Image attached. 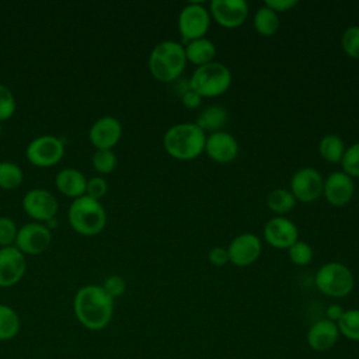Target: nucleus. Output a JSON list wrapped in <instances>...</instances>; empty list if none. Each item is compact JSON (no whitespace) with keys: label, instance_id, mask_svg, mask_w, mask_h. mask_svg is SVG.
Segmentation results:
<instances>
[{"label":"nucleus","instance_id":"f257e3e1","mask_svg":"<svg viewBox=\"0 0 359 359\" xmlns=\"http://www.w3.org/2000/svg\"><path fill=\"white\" fill-rule=\"evenodd\" d=\"M77 321L90 331H101L109 325L114 316V299L101 285L81 286L73 299Z\"/></svg>","mask_w":359,"mask_h":359},{"label":"nucleus","instance_id":"f03ea898","mask_svg":"<svg viewBox=\"0 0 359 359\" xmlns=\"http://www.w3.org/2000/svg\"><path fill=\"white\" fill-rule=\"evenodd\" d=\"M206 133L195 122H181L170 126L163 136L168 156L180 161H191L205 151Z\"/></svg>","mask_w":359,"mask_h":359},{"label":"nucleus","instance_id":"7ed1b4c3","mask_svg":"<svg viewBox=\"0 0 359 359\" xmlns=\"http://www.w3.org/2000/svg\"><path fill=\"white\" fill-rule=\"evenodd\" d=\"M187 63L184 45L171 39L158 42L149 55V70L161 83H175Z\"/></svg>","mask_w":359,"mask_h":359},{"label":"nucleus","instance_id":"20e7f679","mask_svg":"<svg viewBox=\"0 0 359 359\" xmlns=\"http://www.w3.org/2000/svg\"><path fill=\"white\" fill-rule=\"evenodd\" d=\"M69 223L81 236H97L107 223V213L100 201L87 195L73 199L69 208Z\"/></svg>","mask_w":359,"mask_h":359},{"label":"nucleus","instance_id":"39448f33","mask_svg":"<svg viewBox=\"0 0 359 359\" xmlns=\"http://www.w3.org/2000/svg\"><path fill=\"white\" fill-rule=\"evenodd\" d=\"M230 69L220 63L212 62L205 66H199L191 74L188 84L202 98H215L223 95L231 86Z\"/></svg>","mask_w":359,"mask_h":359},{"label":"nucleus","instance_id":"423d86ee","mask_svg":"<svg viewBox=\"0 0 359 359\" xmlns=\"http://www.w3.org/2000/svg\"><path fill=\"white\" fill-rule=\"evenodd\" d=\"M314 285L324 296L342 299L352 293L355 287L353 272L338 261H330L321 265L314 275Z\"/></svg>","mask_w":359,"mask_h":359},{"label":"nucleus","instance_id":"0eeeda50","mask_svg":"<svg viewBox=\"0 0 359 359\" xmlns=\"http://www.w3.org/2000/svg\"><path fill=\"white\" fill-rule=\"evenodd\" d=\"M212 17L209 8L202 3H188L178 14V32L185 42L206 36Z\"/></svg>","mask_w":359,"mask_h":359},{"label":"nucleus","instance_id":"6e6552de","mask_svg":"<svg viewBox=\"0 0 359 359\" xmlns=\"http://www.w3.org/2000/svg\"><path fill=\"white\" fill-rule=\"evenodd\" d=\"M27 158L36 167H52L65 154V143L53 135H41L32 139L25 150Z\"/></svg>","mask_w":359,"mask_h":359},{"label":"nucleus","instance_id":"1a4fd4ad","mask_svg":"<svg viewBox=\"0 0 359 359\" xmlns=\"http://www.w3.org/2000/svg\"><path fill=\"white\" fill-rule=\"evenodd\" d=\"M324 178L313 167H303L297 170L290 178V192L297 202L311 203L323 195Z\"/></svg>","mask_w":359,"mask_h":359},{"label":"nucleus","instance_id":"9d476101","mask_svg":"<svg viewBox=\"0 0 359 359\" xmlns=\"http://www.w3.org/2000/svg\"><path fill=\"white\" fill-rule=\"evenodd\" d=\"M52 241V231L38 222H31L18 229L15 247L25 255H38L48 250Z\"/></svg>","mask_w":359,"mask_h":359},{"label":"nucleus","instance_id":"9b49d317","mask_svg":"<svg viewBox=\"0 0 359 359\" xmlns=\"http://www.w3.org/2000/svg\"><path fill=\"white\" fill-rule=\"evenodd\" d=\"M212 20L223 28L234 29L241 27L248 17L245 0H213L209 4Z\"/></svg>","mask_w":359,"mask_h":359},{"label":"nucleus","instance_id":"f8f14e48","mask_svg":"<svg viewBox=\"0 0 359 359\" xmlns=\"http://www.w3.org/2000/svg\"><path fill=\"white\" fill-rule=\"evenodd\" d=\"M22 208L27 215L38 223L56 217L59 205L55 195L43 188L29 189L22 199Z\"/></svg>","mask_w":359,"mask_h":359},{"label":"nucleus","instance_id":"ddd939ff","mask_svg":"<svg viewBox=\"0 0 359 359\" xmlns=\"http://www.w3.org/2000/svg\"><path fill=\"white\" fill-rule=\"evenodd\" d=\"M227 252L229 262L233 265L240 268L250 266L259 258L262 252L261 238L254 233H241L230 241L227 245Z\"/></svg>","mask_w":359,"mask_h":359},{"label":"nucleus","instance_id":"4468645a","mask_svg":"<svg viewBox=\"0 0 359 359\" xmlns=\"http://www.w3.org/2000/svg\"><path fill=\"white\" fill-rule=\"evenodd\" d=\"M264 240L273 248L287 250L299 240L297 226L286 216H273L264 226Z\"/></svg>","mask_w":359,"mask_h":359},{"label":"nucleus","instance_id":"2eb2a0df","mask_svg":"<svg viewBox=\"0 0 359 359\" xmlns=\"http://www.w3.org/2000/svg\"><path fill=\"white\" fill-rule=\"evenodd\" d=\"M27 269L25 255L15 247H0V287L17 285Z\"/></svg>","mask_w":359,"mask_h":359},{"label":"nucleus","instance_id":"dca6fc26","mask_svg":"<svg viewBox=\"0 0 359 359\" xmlns=\"http://www.w3.org/2000/svg\"><path fill=\"white\" fill-rule=\"evenodd\" d=\"M355 194V182L344 171H334L324 178L323 195L332 206L341 208L348 205Z\"/></svg>","mask_w":359,"mask_h":359},{"label":"nucleus","instance_id":"f3484780","mask_svg":"<svg viewBox=\"0 0 359 359\" xmlns=\"http://www.w3.org/2000/svg\"><path fill=\"white\" fill-rule=\"evenodd\" d=\"M203 153H206V156L215 163L229 164L238 154V142L231 133L226 130H219L206 135Z\"/></svg>","mask_w":359,"mask_h":359},{"label":"nucleus","instance_id":"a211bd4d","mask_svg":"<svg viewBox=\"0 0 359 359\" xmlns=\"http://www.w3.org/2000/svg\"><path fill=\"white\" fill-rule=\"evenodd\" d=\"M122 136V125L115 116L107 115L98 118L90 128L88 137L97 150H112Z\"/></svg>","mask_w":359,"mask_h":359},{"label":"nucleus","instance_id":"6ab92c4d","mask_svg":"<svg viewBox=\"0 0 359 359\" xmlns=\"http://www.w3.org/2000/svg\"><path fill=\"white\" fill-rule=\"evenodd\" d=\"M339 337L337 323L320 318L310 325L306 334V342L314 352H327L337 345Z\"/></svg>","mask_w":359,"mask_h":359},{"label":"nucleus","instance_id":"aec40b11","mask_svg":"<svg viewBox=\"0 0 359 359\" xmlns=\"http://www.w3.org/2000/svg\"><path fill=\"white\" fill-rule=\"evenodd\" d=\"M55 185L60 194L76 199L86 195L87 178L76 168H63L56 174Z\"/></svg>","mask_w":359,"mask_h":359},{"label":"nucleus","instance_id":"412c9836","mask_svg":"<svg viewBox=\"0 0 359 359\" xmlns=\"http://www.w3.org/2000/svg\"><path fill=\"white\" fill-rule=\"evenodd\" d=\"M182 45H184V49H185L187 62L195 65L196 67L215 62L216 45L209 38L203 36V38H199V39L185 42Z\"/></svg>","mask_w":359,"mask_h":359},{"label":"nucleus","instance_id":"4be33fe9","mask_svg":"<svg viewBox=\"0 0 359 359\" xmlns=\"http://www.w3.org/2000/svg\"><path fill=\"white\" fill-rule=\"evenodd\" d=\"M227 122L229 111L223 105H209L203 108L195 119L196 126H199L208 135L223 130Z\"/></svg>","mask_w":359,"mask_h":359},{"label":"nucleus","instance_id":"5701e85b","mask_svg":"<svg viewBox=\"0 0 359 359\" xmlns=\"http://www.w3.org/2000/svg\"><path fill=\"white\" fill-rule=\"evenodd\" d=\"M345 143L344 140L334 133L324 135L318 142V153L323 160L331 164H338L342 160L345 153Z\"/></svg>","mask_w":359,"mask_h":359},{"label":"nucleus","instance_id":"b1692460","mask_svg":"<svg viewBox=\"0 0 359 359\" xmlns=\"http://www.w3.org/2000/svg\"><path fill=\"white\" fill-rule=\"evenodd\" d=\"M21 330L18 313L8 304L0 303V341H11Z\"/></svg>","mask_w":359,"mask_h":359},{"label":"nucleus","instance_id":"393cba45","mask_svg":"<svg viewBox=\"0 0 359 359\" xmlns=\"http://www.w3.org/2000/svg\"><path fill=\"white\" fill-rule=\"evenodd\" d=\"M252 24L255 31L261 36H272L278 32L279 29V15L268 8L266 6H261L252 18Z\"/></svg>","mask_w":359,"mask_h":359},{"label":"nucleus","instance_id":"a878e982","mask_svg":"<svg viewBox=\"0 0 359 359\" xmlns=\"http://www.w3.org/2000/svg\"><path fill=\"white\" fill-rule=\"evenodd\" d=\"M296 202L297 201L293 194L286 188H275L266 196V205L276 216H285L289 213L294 208Z\"/></svg>","mask_w":359,"mask_h":359},{"label":"nucleus","instance_id":"bb28decb","mask_svg":"<svg viewBox=\"0 0 359 359\" xmlns=\"http://www.w3.org/2000/svg\"><path fill=\"white\" fill-rule=\"evenodd\" d=\"M337 327L341 337L352 342H359V309L345 310Z\"/></svg>","mask_w":359,"mask_h":359},{"label":"nucleus","instance_id":"cd10ccee","mask_svg":"<svg viewBox=\"0 0 359 359\" xmlns=\"http://www.w3.org/2000/svg\"><path fill=\"white\" fill-rule=\"evenodd\" d=\"M22 182V170L11 161H0V188L15 189Z\"/></svg>","mask_w":359,"mask_h":359},{"label":"nucleus","instance_id":"c85d7f7f","mask_svg":"<svg viewBox=\"0 0 359 359\" xmlns=\"http://www.w3.org/2000/svg\"><path fill=\"white\" fill-rule=\"evenodd\" d=\"M287 255H289V259L294 265L306 266L313 261L314 252H313V248L310 244H307L306 241L297 240L287 248Z\"/></svg>","mask_w":359,"mask_h":359},{"label":"nucleus","instance_id":"c756f323","mask_svg":"<svg viewBox=\"0 0 359 359\" xmlns=\"http://www.w3.org/2000/svg\"><path fill=\"white\" fill-rule=\"evenodd\" d=\"M91 163H93V167L95 168V171H98L100 174H109L115 170L118 160H116L114 150L102 149V150L94 151V154L91 157Z\"/></svg>","mask_w":359,"mask_h":359},{"label":"nucleus","instance_id":"7c9ffc66","mask_svg":"<svg viewBox=\"0 0 359 359\" xmlns=\"http://www.w3.org/2000/svg\"><path fill=\"white\" fill-rule=\"evenodd\" d=\"M341 167L345 174L351 178H359V142L352 143L345 149V153L341 160Z\"/></svg>","mask_w":359,"mask_h":359},{"label":"nucleus","instance_id":"2f4dec72","mask_svg":"<svg viewBox=\"0 0 359 359\" xmlns=\"http://www.w3.org/2000/svg\"><path fill=\"white\" fill-rule=\"evenodd\" d=\"M341 48L351 59H359V25H351L342 32Z\"/></svg>","mask_w":359,"mask_h":359},{"label":"nucleus","instance_id":"473e14b6","mask_svg":"<svg viewBox=\"0 0 359 359\" xmlns=\"http://www.w3.org/2000/svg\"><path fill=\"white\" fill-rule=\"evenodd\" d=\"M14 111H15V97L13 91L7 86L0 84V122L10 119Z\"/></svg>","mask_w":359,"mask_h":359},{"label":"nucleus","instance_id":"72a5a7b5","mask_svg":"<svg viewBox=\"0 0 359 359\" xmlns=\"http://www.w3.org/2000/svg\"><path fill=\"white\" fill-rule=\"evenodd\" d=\"M18 229L15 222L7 216H0V247H10L15 243Z\"/></svg>","mask_w":359,"mask_h":359},{"label":"nucleus","instance_id":"f704fd0d","mask_svg":"<svg viewBox=\"0 0 359 359\" xmlns=\"http://www.w3.org/2000/svg\"><path fill=\"white\" fill-rule=\"evenodd\" d=\"M101 286L112 299L122 296L126 290V282L119 275H109L108 278L104 279V283Z\"/></svg>","mask_w":359,"mask_h":359},{"label":"nucleus","instance_id":"c9c22d12","mask_svg":"<svg viewBox=\"0 0 359 359\" xmlns=\"http://www.w3.org/2000/svg\"><path fill=\"white\" fill-rule=\"evenodd\" d=\"M108 191V184L102 177H93L90 180H87V185H86V195L100 201Z\"/></svg>","mask_w":359,"mask_h":359},{"label":"nucleus","instance_id":"e433bc0d","mask_svg":"<svg viewBox=\"0 0 359 359\" xmlns=\"http://www.w3.org/2000/svg\"><path fill=\"white\" fill-rule=\"evenodd\" d=\"M208 259L213 266H224L229 262V252L224 247H213L208 252Z\"/></svg>","mask_w":359,"mask_h":359},{"label":"nucleus","instance_id":"4c0bfd02","mask_svg":"<svg viewBox=\"0 0 359 359\" xmlns=\"http://www.w3.org/2000/svg\"><path fill=\"white\" fill-rule=\"evenodd\" d=\"M264 6H266L276 14H279V13L290 11L293 7L297 6V1L296 0H266Z\"/></svg>","mask_w":359,"mask_h":359},{"label":"nucleus","instance_id":"58836bf2","mask_svg":"<svg viewBox=\"0 0 359 359\" xmlns=\"http://www.w3.org/2000/svg\"><path fill=\"white\" fill-rule=\"evenodd\" d=\"M180 98H181L182 105H184L185 108H188V109H196V108H199L201 104H202V97L198 95V94H196L195 91H192L191 88L187 90Z\"/></svg>","mask_w":359,"mask_h":359},{"label":"nucleus","instance_id":"ea45409f","mask_svg":"<svg viewBox=\"0 0 359 359\" xmlns=\"http://www.w3.org/2000/svg\"><path fill=\"white\" fill-rule=\"evenodd\" d=\"M344 311H345V309H344L341 304H338V303H331V304H328L327 309H325V317H324V318H327V320H330V321H332V323H338L339 318L342 317Z\"/></svg>","mask_w":359,"mask_h":359},{"label":"nucleus","instance_id":"a19ab883","mask_svg":"<svg viewBox=\"0 0 359 359\" xmlns=\"http://www.w3.org/2000/svg\"><path fill=\"white\" fill-rule=\"evenodd\" d=\"M43 224H45L49 230H52V229H55V227L57 226V219H56V217H52V219L46 220Z\"/></svg>","mask_w":359,"mask_h":359},{"label":"nucleus","instance_id":"79ce46f5","mask_svg":"<svg viewBox=\"0 0 359 359\" xmlns=\"http://www.w3.org/2000/svg\"><path fill=\"white\" fill-rule=\"evenodd\" d=\"M0 135H1V122H0Z\"/></svg>","mask_w":359,"mask_h":359}]
</instances>
